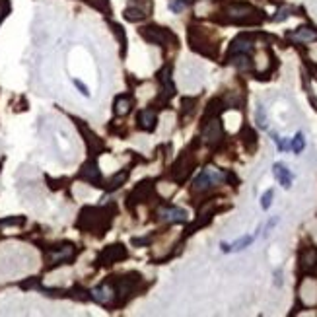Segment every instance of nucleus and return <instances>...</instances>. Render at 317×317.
I'll return each instance as SVG.
<instances>
[{"mask_svg": "<svg viewBox=\"0 0 317 317\" xmlns=\"http://www.w3.org/2000/svg\"><path fill=\"white\" fill-rule=\"evenodd\" d=\"M140 35H142L148 43H152V45H167L169 41H171V43L177 41L171 32L162 30V27H154V25L152 27H142V30H140Z\"/></svg>", "mask_w": 317, "mask_h": 317, "instance_id": "1", "label": "nucleus"}, {"mask_svg": "<svg viewBox=\"0 0 317 317\" xmlns=\"http://www.w3.org/2000/svg\"><path fill=\"white\" fill-rule=\"evenodd\" d=\"M253 14H257L255 8L251 6H247V4H234L228 8V16H230L232 20H236V22H241V23H253L257 22V20H253L251 16Z\"/></svg>", "mask_w": 317, "mask_h": 317, "instance_id": "2", "label": "nucleus"}, {"mask_svg": "<svg viewBox=\"0 0 317 317\" xmlns=\"http://www.w3.org/2000/svg\"><path fill=\"white\" fill-rule=\"evenodd\" d=\"M203 138H205V142L210 144V146H214V144L220 142V138H222V125H220L218 117H214L212 121L205 123Z\"/></svg>", "mask_w": 317, "mask_h": 317, "instance_id": "3", "label": "nucleus"}, {"mask_svg": "<svg viewBox=\"0 0 317 317\" xmlns=\"http://www.w3.org/2000/svg\"><path fill=\"white\" fill-rule=\"evenodd\" d=\"M127 257V249L123 247V245H109V247H105L101 255L98 257V263L99 265H113V263H117L119 259H125Z\"/></svg>", "mask_w": 317, "mask_h": 317, "instance_id": "4", "label": "nucleus"}, {"mask_svg": "<svg viewBox=\"0 0 317 317\" xmlns=\"http://www.w3.org/2000/svg\"><path fill=\"white\" fill-rule=\"evenodd\" d=\"M160 216L169 224H179V222H187V210L177 207H165L160 210Z\"/></svg>", "mask_w": 317, "mask_h": 317, "instance_id": "5", "label": "nucleus"}, {"mask_svg": "<svg viewBox=\"0 0 317 317\" xmlns=\"http://www.w3.org/2000/svg\"><path fill=\"white\" fill-rule=\"evenodd\" d=\"M288 39L294 43H309L317 39V32L313 27H298L296 32L288 33Z\"/></svg>", "mask_w": 317, "mask_h": 317, "instance_id": "6", "label": "nucleus"}, {"mask_svg": "<svg viewBox=\"0 0 317 317\" xmlns=\"http://www.w3.org/2000/svg\"><path fill=\"white\" fill-rule=\"evenodd\" d=\"M273 174H274V177H276V181L284 187V189H290V187H292L294 175L290 174V169H288L284 164H280V162H278V164H274L273 165Z\"/></svg>", "mask_w": 317, "mask_h": 317, "instance_id": "7", "label": "nucleus"}, {"mask_svg": "<svg viewBox=\"0 0 317 317\" xmlns=\"http://www.w3.org/2000/svg\"><path fill=\"white\" fill-rule=\"evenodd\" d=\"M253 49L251 39L247 35H240L238 39H234L230 45V56L232 55H247Z\"/></svg>", "mask_w": 317, "mask_h": 317, "instance_id": "8", "label": "nucleus"}, {"mask_svg": "<svg viewBox=\"0 0 317 317\" xmlns=\"http://www.w3.org/2000/svg\"><path fill=\"white\" fill-rule=\"evenodd\" d=\"M150 191H152V181H142V183L131 193V197H129L131 203H129V205L132 207V205H138V203L146 200L148 195H150Z\"/></svg>", "mask_w": 317, "mask_h": 317, "instance_id": "9", "label": "nucleus"}, {"mask_svg": "<svg viewBox=\"0 0 317 317\" xmlns=\"http://www.w3.org/2000/svg\"><path fill=\"white\" fill-rule=\"evenodd\" d=\"M80 177L86 179V181H90V183H99V181H101V174H99L98 164H96L94 160L86 162L84 167H82V171H80Z\"/></svg>", "mask_w": 317, "mask_h": 317, "instance_id": "10", "label": "nucleus"}, {"mask_svg": "<svg viewBox=\"0 0 317 317\" xmlns=\"http://www.w3.org/2000/svg\"><path fill=\"white\" fill-rule=\"evenodd\" d=\"M138 123L144 131H154L156 129V123H158V117H156V111L152 109H144L140 111L138 115Z\"/></svg>", "mask_w": 317, "mask_h": 317, "instance_id": "11", "label": "nucleus"}, {"mask_svg": "<svg viewBox=\"0 0 317 317\" xmlns=\"http://www.w3.org/2000/svg\"><path fill=\"white\" fill-rule=\"evenodd\" d=\"M92 298H94L96 302H99V304H109L111 298H113V290H111L109 284L98 286V288L92 290Z\"/></svg>", "mask_w": 317, "mask_h": 317, "instance_id": "12", "label": "nucleus"}, {"mask_svg": "<svg viewBox=\"0 0 317 317\" xmlns=\"http://www.w3.org/2000/svg\"><path fill=\"white\" fill-rule=\"evenodd\" d=\"M251 243H253V236H243V238H240L238 241H234L232 245H228V243H222V251H224V253L241 251V249L249 247Z\"/></svg>", "mask_w": 317, "mask_h": 317, "instance_id": "13", "label": "nucleus"}, {"mask_svg": "<svg viewBox=\"0 0 317 317\" xmlns=\"http://www.w3.org/2000/svg\"><path fill=\"white\" fill-rule=\"evenodd\" d=\"M80 131H82V134L86 136V144L90 146V150H92V152H98V150L103 148V142H101V140H99L98 136L90 131V129H86L84 125H80Z\"/></svg>", "mask_w": 317, "mask_h": 317, "instance_id": "14", "label": "nucleus"}, {"mask_svg": "<svg viewBox=\"0 0 317 317\" xmlns=\"http://www.w3.org/2000/svg\"><path fill=\"white\" fill-rule=\"evenodd\" d=\"M241 140H243L245 148H247L249 152H253V150L257 148V134H255V131H253L251 127H243V129H241Z\"/></svg>", "mask_w": 317, "mask_h": 317, "instance_id": "15", "label": "nucleus"}, {"mask_svg": "<svg viewBox=\"0 0 317 317\" xmlns=\"http://www.w3.org/2000/svg\"><path fill=\"white\" fill-rule=\"evenodd\" d=\"M160 82H162V86H164V92H167L169 96H174L175 86H174V82H171V68H169V66H165V68L160 70Z\"/></svg>", "mask_w": 317, "mask_h": 317, "instance_id": "16", "label": "nucleus"}, {"mask_svg": "<svg viewBox=\"0 0 317 317\" xmlns=\"http://www.w3.org/2000/svg\"><path fill=\"white\" fill-rule=\"evenodd\" d=\"M125 18L129 20V22H140L146 18V8H140V6H129L127 10H125Z\"/></svg>", "mask_w": 317, "mask_h": 317, "instance_id": "17", "label": "nucleus"}, {"mask_svg": "<svg viewBox=\"0 0 317 317\" xmlns=\"http://www.w3.org/2000/svg\"><path fill=\"white\" fill-rule=\"evenodd\" d=\"M129 111H131V98L129 96H119V98L115 99V113L123 117Z\"/></svg>", "mask_w": 317, "mask_h": 317, "instance_id": "18", "label": "nucleus"}, {"mask_svg": "<svg viewBox=\"0 0 317 317\" xmlns=\"http://www.w3.org/2000/svg\"><path fill=\"white\" fill-rule=\"evenodd\" d=\"M226 109V105H224V101L222 99H212L210 103H208V107H207V119L208 117H218L222 111Z\"/></svg>", "mask_w": 317, "mask_h": 317, "instance_id": "19", "label": "nucleus"}, {"mask_svg": "<svg viewBox=\"0 0 317 317\" xmlns=\"http://www.w3.org/2000/svg\"><path fill=\"white\" fill-rule=\"evenodd\" d=\"M70 257H74V245H66V247H63L61 251H56L51 255V259H53L55 263L66 261V259H70Z\"/></svg>", "mask_w": 317, "mask_h": 317, "instance_id": "20", "label": "nucleus"}, {"mask_svg": "<svg viewBox=\"0 0 317 317\" xmlns=\"http://www.w3.org/2000/svg\"><path fill=\"white\" fill-rule=\"evenodd\" d=\"M232 56H234L232 65L236 66V68H240V70H251L253 68V63L249 61L247 55H232Z\"/></svg>", "mask_w": 317, "mask_h": 317, "instance_id": "21", "label": "nucleus"}, {"mask_svg": "<svg viewBox=\"0 0 317 317\" xmlns=\"http://www.w3.org/2000/svg\"><path fill=\"white\" fill-rule=\"evenodd\" d=\"M127 177H129V169H123L121 174H115L113 177H111V181H109V185H107V189L109 191H115V189H119L125 181H127Z\"/></svg>", "mask_w": 317, "mask_h": 317, "instance_id": "22", "label": "nucleus"}, {"mask_svg": "<svg viewBox=\"0 0 317 317\" xmlns=\"http://www.w3.org/2000/svg\"><path fill=\"white\" fill-rule=\"evenodd\" d=\"M290 148H292L296 154H300L304 148H306V138H304V134H302V132H298L294 138L290 140Z\"/></svg>", "mask_w": 317, "mask_h": 317, "instance_id": "23", "label": "nucleus"}, {"mask_svg": "<svg viewBox=\"0 0 317 317\" xmlns=\"http://www.w3.org/2000/svg\"><path fill=\"white\" fill-rule=\"evenodd\" d=\"M189 0H171L169 2V10L171 12H175V14H181L183 10H187L189 8Z\"/></svg>", "mask_w": 317, "mask_h": 317, "instance_id": "24", "label": "nucleus"}, {"mask_svg": "<svg viewBox=\"0 0 317 317\" xmlns=\"http://www.w3.org/2000/svg\"><path fill=\"white\" fill-rule=\"evenodd\" d=\"M273 197H274L273 189H269V191H267V193L261 197V207L265 208V210H269V208H271V205H273Z\"/></svg>", "mask_w": 317, "mask_h": 317, "instance_id": "25", "label": "nucleus"}, {"mask_svg": "<svg viewBox=\"0 0 317 317\" xmlns=\"http://www.w3.org/2000/svg\"><path fill=\"white\" fill-rule=\"evenodd\" d=\"M257 125H259L261 129H267V113H265V107H263V105L257 107Z\"/></svg>", "mask_w": 317, "mask_h": 317, "instance_id": "26", "label": "nucleus"}, {"mask_svg": "<svg viewBox=\"0 0 317 317\" xmlns=\"http://www.w3.org/2000/svg\"><path fill=\"white\" fill-rule=\"evenodd\" d=\"M111 27H113L115 35H117V37H121V45H123V51H125V47H127V37H125V32H123V27H121V25H117V23H113Z\"/></svg>", "mask_w": 317, "mask_h": 317, "instance_id": "27", "label": "nucleus"}, {"mask_svg": "<svg viewBox=\"0 0 317 317\" xmlns=\"http://www.w3.org/2000/svg\"><path fill=\"white\" fill-rule=\"evenodd\" d=\"M290 14H292V8H282V10H278V14L274 16V22H284L286 18H290Z\"/></svg>", "mask_w": 317, "mask_h": 317, "instance_id": "28", "label": "nucleus"}, {"mask_svg": "<svg viewBox=\"0 0 317 317\" xmlns=\"http://www.w3.org/2000/svg\"><path fill=\"white\" fill-rule=\"evenodd\" d=\"M195 103H197V99H193V98H183L181 99V105H183V111H185V113H191Z\"/></svg>", "mask_w": 317, "mask_h": 317, "instance_id": "29", "label": "nucleus"}, {"mask_svg": "<svg viewBox=\"0 0 317 317\" xmlns=\"http://www.w3.org/2000/svg\"><path fill=\"white\" fill-rule=\"evenodd\" d=\"M302 263H304V267H311V265H315V263H317V253L315 251H309L306 257L302 259Z\"/></svg>", "mask_w": 317, "mask_h": 317, "instance_id": "30", "label": "nucleus"}, {"mask_svg": "<svg viewBox=\"0 0 317 317\" xmlns=\"http://www.w3.org/2000/svg\"><path fill=\"white\" fill-rule=\"evenodd\" d=\"M74 86H76L78 90H80V94H82V96H86V98H90V90H88V88L84 86V84H82L80 80H74Z\"/></svg>", "mask_w": 317, "mask_h": 317, "instance_id": "31", "label": "nucleus"}, {"mask_svg": "<svg viewBox=\"0 0 317 317\" xmlns=\"http://www.w3.org/2000/svg\"><path fill=\"white\" fill-rule=\"evenodd\" d=\"M8 8H10V6H8V4H6V6H2V8H0V22H2V20H4V18H6V12H8Z\"/></svg>", "mask_w": 317, "mask_h": 317, "instance_id": "32", "label": "nucleus"}]
</instances>
